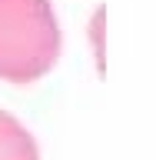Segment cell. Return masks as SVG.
<instances>
[{
	"mask_svg": "<svg viewBox=\"0 0 156 160\" xmlns=\"http://www.w3.org/2000/svg\"><path fill=\"white\" fill-rule=\"evenodd\" d=\"M53 0H0V80L37 83L60 60Z\"/></svg>",
	"mask_w": 156,
	"mask_h": 160,
	"instance_id": "1",
	"label": "cell"
},
{
	"mask_svg": "<svg viewBox=\"0 0 156 160\" xmlns=\"http://www.w3.org/2000/svg\"><path fill=\"white\" fill-rule=\"evenodd\" d=\"M0 160H40L33 133L7 110H0Z\"/></svg>",
	"mask_w": 156,
	"mask_h": 160,
	"instance_id": "2",
	"label": "cell"
}]
</instances>
